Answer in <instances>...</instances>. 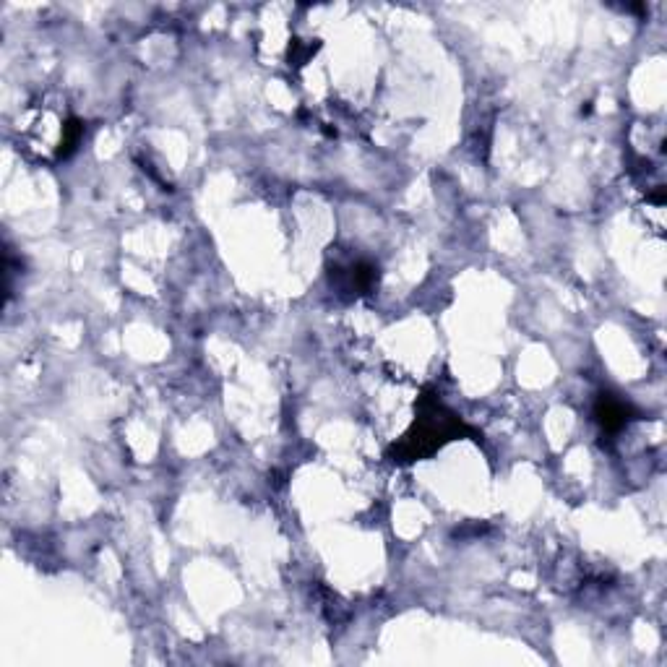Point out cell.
I'll return each instance as SVG.
<instances>
[{
  "mask_svg": "<svg viewBox=\"0 0 667 667\" xmlns=\"http://www.w3.org/2000/svg\"><path fill=\"white\" fill-rule=\"evenodd\" d=\"M467 433L472 436L475 430L464 425L462 417H456L454 412L446 410L436 391L428 389L420 397V402H417L415 425L404 433L402 441L391 446L386 456L397 464H412L441 449L443 443L467 436Z\"/></svg>",
  "mask_w": 667,
  "mask_h": 667,
  "instance_id": "6da1fadb",
  "label": "cell"
},
{
  "mask_svg": "<svg viewBox=\"0 0 667 667\" xmlns=\"http://www.w3.org/2000/svg\"><path fill=\"white\" fill-rule=\"evenodd\" d=\"M331 279H334L339 292H350L352 298H360V295H368L373 290V284L378 279V269L370 261L360 258V261H352L344 269L337 266V269L331 271Z\"/></svg>",
  "mask_w": 667,
  "mask_h": 667,
  "instance_id": "7a4b0ae2",
  "label": "cell"
},
{
  "mask_svg": "<svg viewBox=\"0 0 667 667\" xmlns=\"http://www.w3.org/2000/svg\"><path fill=\"white\" fill-rule=\"evenodd\" d=\"M639 412L626 402V399L615 397V394H600L595 404V420L600 423L602 433H608V436H615V433H621L631 420H636Z\"/></svg>",
  "mask_w": 667,
  "mask_h": 667,
  "instance_id": "3957f363",
  "label": "cell"
}]
</instances>
